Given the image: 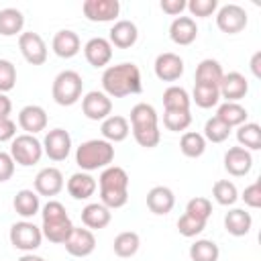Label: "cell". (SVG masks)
I'll return each instance as SVG.
<instances>
[{
	"label": "cell",
	"instance_id": "cell-1",
	"mask_svg": "<svg viewBox=\"0 0 261 261\" xmlns=\"http://www.w3.org/2000/svg\"><path fill=\"white\" fill-rule=\"evenodd\" d=\"M102 88L108 98H124L130 94H139L143 90L141 71L135 63H118L110 65L102 73Z\"/></svg>",
	"mask_w": 261,
	"mask_h": 261
},
{
	"label": "cell",
	"instance_id": "cell-2",
	"mask_svg": "<svg viewBox=\"0 0 261 261\" xmlns=\"http://www.w3.org/2000/svg\"><path fill=\"white\" fill-rule=\"evenodd\" d=\"M100 202L108 210L122 208L128 202V173L118 165H108L98 177Z\"/></svg>",
	"mask_w": 261,
	"mask_h": 261
},
{
	"label": "cell",
	"instance_id": "cell-3",
	"mask_svg": "<svg viewBox=\"0 0 261 261\" xmlns=\"http://www.w3.org/2000/svg\"><path fill=\"white\" fill-rule=\"evenodd\" d=\"M43 224H41V232L47 241L55 243V245H63L65 239L69 237L73 224L67 216V210L61 202L57 200H49L45 206H43Z\"/></svg>",
	"mask_w": 261,
	"mask_h": 261
},
{
	"label": "cell",
	"instance_id": "cell-4",
	"mask_svg": "<svg viewBox=\"0 0 261 261\" xmlns=\"http://www.w3.org/2000/svg\"><path fill=\"white\" fill-rule=\"evenodd\" d=\"M112 159H114V147H112V143H108L104 139L84 141L75 149V163L80 165L82 171L104 169L112 163Z\"/></svg>",
	"mask_w": 261,
	"mask_h": 261
},
{
	"label": "cell",
	"instance_id": "cell-5",
	"mask_svg": "<svg viewBox=\"0 0 261 261\" xmlns=\"http://www.w3.org/2000/svg\"><path fill=\"white\" fill-rule=\"evenodd\" d=\"M82 92H84V80L73 69L59 71L53 80V86H51L53 100L59 106H73L82 98Z\"/></svg>",
	"mask_w": 261,
	"mask_h": 261
},
{
	"label": "cell",
	"instance_id": "cell-6",
	"mask_svg": "<svg viewBox=\"0 0 261 261\" xmlns=\"http://www.w3.org/2000/svg\"><path fill=\"white\" fill-rule=\"evenodd\" d=\"M10 157L22 167H31L43 157V143L35 135H16L10 145Z\"/></svg>",
	"mask_w": 261,
	"mask_h": 261
},
{
	"label": "cell",
	"instance_id": "cell-7",
	"mask_svg": "<svg viewBox=\"0 0 261 261\" xmlns=\"http://www.w3.org/2000/svg\"><path fill=\"white\" fill-rule=\"evenodd\" d=\"M10 243L14 249L22 251V253H33L35 249L41 247V241H43V232L41 228L31 222V220H20V222H14L10 226Z\"/></svg>",
	"mask_w": 261,
	"mask_h": 261
},
{
	"label": "cell",
	"instance_id": "cell-8",
	"mask_svg": "<svg viewBox=\"0 0 261 261\" xmlns=\"http://www.w3.org/2000/svg\"><path fill=\"white\" fill-rule=\"evenodd\" d=\"M247 10L239 4H224L216 12V27L226 35H237L247 27Z\"/></svg>",
	"mask_w": 261,
	"mask_h": 261
},
{
	"label": "cell",
	"instance_id": "cell-9",
	"mask_svg": "<svg viewBox=\"0 0 261 261\" xmlns=\"http://www.w3.org/2000/svg\"><path fill=\"white\" fill-rule=\"evenodd\" d=\"M18 49L31 65H43L47 61V45L39 33L27 31L18 37Z\"/></svg>",
	"mask_w": 261,
	"mask_h": 261
},
{
	"label": "cell",
	"instance_id": "cell-10",
	"mask_svg": "<svg viewBox=\"0 0 261 261\" xmlns=\"http://www.w3.org/2000/svg\"><path fill=\"white\" fill-rule=\"evenodd\" d=\"M71 151V137L65 128H53L43 139V153L51 161H63L67 159Z\"/></svg>",
	"mask_w": 261,
	"mask_h": 261
},
{
	"label": "cell",
	"instance_id": "cell-11",
	"mask_svg": "<svg viewBox=\"0 0 261 261\" xmlns=\"http://www.w3.org/2000/svg\"><path fill=\"white\" fill-rule=\"evenodd\" d=\"M65 251L73 257H88L94 253L96 249V237L90 228H82V226H73L69 237L63 243Z\"/></svg>",
	"mask_w": 261,
	"mask_h": 261
},
{
	"label": "cell",
	"instance_id": "cell-12",
	"mask_svg": "<svg viewBox=\"0 0 261 261\" xmlns=\"http://www.w3.org/2000/svg\"><path fill=\"white\" fill-rule=\"evenodd\" d=\"M82 12L92 22H110L120 12L118 0H86L82 4Z\"/></svg>",
	"mask_w": 261,
	"mask_h": 261
},
{
	"label": "cell",
	"instance_id": "cell-13",
	"mask_svg": "<svg viewBox=\"0 0 261 261\" xmlns=\"http://www.w3.org/2000/svg\"><path fill=\"white\" fill-rule=\"evenodd\" d=\"M82 112L90 120H104L112 112V100L104 92L92 90L82 98Z\"/></svg>",
	"mask_w": 261,
	"mask_h": 261
},
{
	"label": "cell",
	"instance_id": "cell-14",
	"mask_svg": "<svg viewBox=\"0 0 261 261\" xmlns=\"http://www.w3.org/2000/svg\"><path fill=\"white\" fill-rule=\"evenodd\" d=\"M155 75L161 80V82H175L181 77L184 73V59L171 51L167 53H161L157 55L155 59Z\"/></svg>",
	"mask_w": 261,
	"mask_h": 261
},
{
	"label": "cell",
	"instance_id": "cell-15",
	"mask_svg": "<svg viewBox=\"0 0 261 261\" xmlns=\"http://www.w3.org/2000/svg\"><path fill=\"white\" fill-rule=\"evenodd\" d=\"M218 92H220V98H224L226 102H239L241 98L247 96L249 82H247V77L243 73L230 71V73H224L222 75V82L218 86Z\"/></svg>",
	"mask_w": 261,
	"mask_h": 261
},
{
	"label": "cell",
	"instance_id": "cell-16",
	"mask_svg": "<svg viewBox=\"0 0 261 261\" xmlns=\"http://www.w3.org/2000/svg\"><path fill=\"white\" fill-rule=\"evenodd\" d=\"M63 190V173L57 167H43L35 175V192L39 196H57Z\"/></svg>",
	"mask_w": 261,
	"mask_h": 261
},
{
	"label": "cell",
	"instance_id": "cell-17",
	"mask_svg": "<svg viewBox=\"0 0 261 261\" xmlns=\"http://www.w3.org/2000/svg\"><path fill=\"white\" fill-rule=\"evenodd\" d=\"M84 55L92 67H104L112 59V45L104 37H92L84 45Z\"/></svg>",
	"mask_w": 261,
	"mask_h": 261
},
{
	"label": "cell",
	"instance_id": "cell-18",
	"mask_svg": "<svg viewBox=\"0 0 261 261\" xmlns=\"http://www.w3.org/2000/svg\"><path fill=\"white\" fill-rule=\"evenodd\" d=\"M18 124L27 135H37L47 128V112L43 106L29 104L18 112Z\"/></svg>",
	"mask_w": 261,
	"mask_h": 261
},
{
	"label": "cell",
	"instance_id": "cell-19",
	"mask_svg": "<svg viewBox=\"0 0 261 261\" xmlns=\"http://www.w3.org/2000/svg\"><path fill=\"white\" fill-rule=\"evenodd\" d=\"M253 167V155L251 151L243 149V147H230L226 153H224V169L234 175V177H241V175H247Z\"/></svg>",
	"mask_w": 261,
	"mask_h": 261
},
{
	"label": "cell",
	"instance_id": "cell-20",
	"mask_svg": "<svg viewBox=\"0 0 261 261\" xmlns=\"http://www.w3.org/2000/svg\"><path fill=\"white\" fill-rule=\"evenodd\" d=\"M51 47H53V51H55L57 57H61V59H71V57H75V55L80 53L82 41H80L77 33H73V31H69V29H61V31L55 33Z\"/></svg>",
	"mask_w": 261,
	"mask_h": 261
},
{
	"label": "cell",
	"instance_id": "cell-21",
	"mask_svg": "<svg viewBox=\"0 0 261 261\" xmlns=\"http://www.w3.org/2000/svg\"><path fill=\"white\" fill-rule=\"evenodd\" d=\"M173 206H175V196L167 186H155L147 192V208L153 214H157V216L169 214L173 210Z\"/></svg>",
	"mask_w": 261,
	"mask_h": 261
},
{
	"label": "cell",
	"instance_id": "cell-22",
	"mask_svg": "<svg viewBox=\"0 0 261 261\" xmlns=\"http://www.w3.org/2000/svg\"><path fill=\"white\" fill-rule=\"evenodd\" d=\"M198 37V24L192 16H177L169 24V39L175 45H192Z\"/></svg>",
	"mask_w": 261,
	"mask_h": 261
},
{
	"label": "cell",
	"instance_id": "cell-23",
	"mask_svg": "<svg viewBox=\"0 0 261 261\" xmlns=\"http://www.w3.org/2000/svg\"><path fill=\"white\" fill-rule=\"evenodd\" d=\"M139 39V29L133 20H116L110 29V45L118 47V49H128L137 43Z\"/></svg>",
	"mask_w": 261,
	"mask_h": 261
},
{
	"label": "cell",
	"instance_id": "cell-24",
	"mask_svg": "<svg viewBox=\"0 0 261 261\" xmlns=\"http://www.w3.org/2000/svg\"><path fill=\"white\" fill-rule=\"evenodd\" d=\"M110 220H112V212L102 202H92V204L84 206V210H82V222L90 230H100V228L108 226Z\"/></svg>",
	"mask_w": 261,
	"mask_h": 261
},
{
	"label": "cell",
	"instance_id": "cell-25",
	"mask_svg": "<svg viewBox=\"0 0 261 261\" xmlns=\"http://www.w3.org/2000/svg\"><path fill=\"white\" fill-rule=\"evenodd\" d=\"M100 130H102L104 141H108V143H120V141H124V139L128 137L130 124H128V120H126L124 116H120V114H110L108 118L102 120Z\"/></svg>",
	"mask_w": 261,
	"mask_h": 261
},
{
	"label": "cell",
	"instance_id": "cell-26",
	"mask_svg": "<svg viewBox=\"0 0 261 261\" xmlns=\"http://www.w3.org/2000/svg\"><path fill=\"white\" fill-rule=\"evenodd\" d=\"M96 188L98 184L88 171H77L67 179V192L73 200H88L90 196H94Z\"/></svg>",
	"mask_w": 261,
	"mask_h": 261
},
{
	"label": "cell",
	"instance_id": "cell-27",
	"mask_svg": "<svg viewBox=\"0 0 261 261\" xmlns=\"http://www.w3.org/2000/svg\"><path fill=\"white\" fill-rule=\"evenodd\" d=\"M251 226H253V218L243 208H232L224 216V228L232 237H245L251 230Z\"/></svg>",
	"mask_w": 261,
	"mask_h": 261
},
{
	"label": "cell",
	"instance_id": "cell-28",
	"mask_svg": "<svg viewBox=\"0 0 261 261\" xmlns=\"http://www.w3.org/2000/svg\"><path fill=\"white\" fill-rule=\"evenodd\" d=\"M222 75H224L222 65L216 59H202L196 67V84H202V86L218 88L222 82Z\"/></svg>",
	"mask_w": 261,
	"mask_h": 261
},
{
	"label": "cell",
	"instance_id": "cell-29",
	"mask_svg": "<svg viewBox=\"0 0 261 261\" xmlns=\"http://www.w3.org/2000/svg\"><path fill=\"white\" fill-rule=\"evenodd\" d=\"M12 206H14L16 214H20L22 218H33L41 210L39 194L35 190H18L12 200Z\"/></svg>",
	"mask_w": 261,
	"mask_h": 261
},
{
	"label": "cell",
	"instance_id": "cell-30",
	"mask_svg": "<svg viewBox=\"0 0 261 261\" xmlns=\"http://www.w3.org/2000/svg\"><path fill=\"white\" fill-rule=\"evenodd\" d=\"M247 116H249L247 108L241 106L239 102H224V104L218 106V112H216V118H220L230 128L245 124L247 122Z\"/></svg>",
	"mask_w": 261,
	"mask_h": 261
},
{
	"label": "cell",
	"instance_id": "cell-31",
	"mask_svg": "<svg viewBox=\"0 0 261 261\" xmlns=\"http://www.w3.org/2000/svg\"><path fill=\"white\" fill-rule=\"evenodd\" d=\"M157 112L151 104L139 102L130 108V128H147V126H157Z\"/></svg>",
	"mask_w": 261,
	"mask_h": 261
},
{
	"label": "cell",
	"instance_id": "cell-32",
	"mask_svg": "<svg viewBox=\"0 0 261 261\" xmlns=\"http://www.w3.org/2000/svg\"><path fill=\"white\" fill-rule=\"evenodd\" d=\"M139 247H141V239H139V234L133 232V230H124V232L116 234L114 241H112L114 255H118V257H122V259H128V257H133V255H137Z\"/></svg>",
	"mask_w": 261,
	"mask_h": 261
},
{
	"label": "cell",
	"instance_id": "cell-33",
	"mask_svg": "<svg viewBox=\"0 0 261 261\" xmlns=\"http://www.w3.org/2000/svg\"><path fill=\"white\" fill-rule=\"evenodd\" d=\"M24 16L18 8H2L0 10V35L2 37H14L22 31Z\"/></svg>",
	"mask_w": 261,
	"mask_h": 261
},
{
	"label": "cell",
	"instance_id": "cell-34",
	"mask_svg": "<svg viewBox=\"0 0 261 261\" xmlns=\"http://www.w3.org/2000/svg\"><path fill=\"white\" fill-rule=\"evenodd\" d=\"M237 141L239 147L247 151H257L261 149V126L257 122H245L237 130Z\"/></svg>",
	"mask_w": 261,
	"mask_h": 261
},
{
	"label": "cell",
	"instance_id": "cell-35",
	"mask_svg": "<svg viewBox=\"0 0 261 261\" xmlns=\"http://www.w3.org/2000/svg\"><path fill=\"white\" fill-rule=\"evenodd\" d=\"M179 151L190 157V159H196V157H202L204 151H206V139L200 135V133H194V130H188L181 135L179 139Z\"/></svg>",
	"mask_w": 261,
	"mask_h": 261
},
{
	"label": "cell",
	"instance_id": "cell-36",
	"mask_svg": "<svg viewBox=\"0 0 261 261\" xmlns=\"http://www.w3.org/2000/svg\"><path fill=\"white\" fill-rule=\"evenodd\" d=\"M190 94L179 86H169L163 92V106L165 110H190Z\"/></svg>",
	"mask_w": 261,
	"mask_h": 261
},
{
	"label": "cell",
	"instance_id": "cell-37",
	"mask_svg": "<svg viewBox=\"0 0 261 261\" xmlns=\"http://www.w3.org/2000/svg\"><path fill=\"white\" fill-rule=\"evenodd\" d=\"M220 249L214 241L200 239L190 247V259L192 261H218Z\"/></svg>",
	"mask_w": 261,
	"mask_h": 261
},
{
	"label": "cell",
	"instance_id": "cell-38",
	"mask_svg": "<svg viewBox=\"0 0 261 261\" xmlns=\"http://www.w3.org/2000/svg\"><path fill=\"white\" fill-rule=\"evenodd\" d=\"M196 102V106L200 108H212L218 104L220 100V92L218 88L214 86H202V84H194V92H192V98Z\"/></svg>",
	"mask_w": 261,
	"mask_h": 261
},
{
	"label": "cell",
	"instance_id": "cell-39",
	"mask_svg": "<svg viewBox=\"0 0 261 261\" xmlns=\"http://www.w3.org/2000/svg\"><path fill=\"white\" fill-rule=\"evenodd\" d=\"M212 196L220 206H232L239 200V190L232 181L228 179H218L212 186Z\"/></svg>",
	"mask_w": 261,
	"mask_h": 261
},
{
	"label": "cell",
	"instance_id": "cell-40",
	"mask_svg": "<svg viewBox=\"0 0 261 261\" xmlns=\"http://www.w3.org/2000/svg\"><path fill=\"white\" fill-rule=\"evenodd\" d=\"M190 124H192L190 110H165V114H163V126L171 133L186 130Z\"/></svg>",
	"mask_w": 261,
	"mask_h": 261
},
{
	"label": "cell",
	"instance_id": "cell-41",
	"mask_svg": "<svg viewBox=\"0 0 261 261\" xmlns=\"http://www.w3.org/2000/svg\"><path fill=\"white\" fill-rule=\"evenodd\" d=\"M228 135H230V126H226L220 118L212 116V118L206 120V124H204V135H202L206 141H210V143H222V141L228 139Z\"/></svg>",
	"mask_w": 261,
	"mask_h": 261
},
{
	"label": "cell",
	"instance_id": "cell-42",
	"mask_svg": "<svg viewBox=\"0 0 261 261\" xmlns=\"http://www.w3.org/2000/svg\"><path fill=\"white\" fill-rule=\"evenodd\" d=\"M130 130H133L135 141H137L141 147H145V149H153V147H157V145H159V141H161V130H159V126L130 128Z\"/></svg>",
	"mask_w": 261,
	"mask_h": 261
},
{
	"label": "cell",
	"instance_id": "cell-43",
	"mask_svg": "<svg viewBox=\"0 0 261 261\" xmlns=\"http://www.w3.org/2000/svg\"><path fill=\"white\" fill-rule=\"evenodd\" d=\"M186 214L200 218V220H208L212 214V202L204 196H196L186 204Z\"/></svg>",
	"mask_w": 261,
	"mask_h": 261
},
{
	"label": "cell",
	"instance_id": "cell-44",
	"mask_svg": "<svg viewBox=\"0 0 261 261\" xmlns=\"http://www.w3.org/2000/svg\"><path fill=\"white\" fill-rule=\"evenodd\" d=\"M204 228H206V220L194 218V216H190V214H186V212H184V214L179 216V220H177V230H179V234H181V237H188V239L200 234Z\"/></svg>",
	"mask_w": 261,
	"mask_h": 261
},
{
	"label": "cell",
	"instance_id": "cell-45",
	"mask_svg": "<svg viewBox=\"0 0 261 261\" xmlns=\"http://www.w3.org/2000/svg\"><path fill=\"white\" fill-rule=\"evenodd\" d=\"M16 84V67L8 59H0V94H6Z\"/></svg>",
	"mask_w": 261,
	"mask_h": 261
},
{
	"label": "cell",
	"instance_id": "cell-46",
	"mask_svg": "<svg viewBox=\"0 0 261 261\" xmlns=\"http://www.w3.org/2000/svg\"><path fill=\"white\" fill-rule=\"evenodd\" d=\"M186 8L190 10L192 16L206 18V16H210V14L216 12L218 2H216V0H190V2L186 4Z\"/></svg>",
	"mask_w": 261,
	"mask_h": 261
},
{
	"label": "cell",
	"instance_id": "cell-47",
	"mask_svg": "<svg viewBox=\"0 0 261 261\" xmlns=\"http://www.w3.org/2000/svg\"><path fill=\"white\" fill-rule=\"evenodd\" d=\"M241 198L245 200V204L249 208H259L261 206V184L259 181H253L251 186H247L243 190V196Z\"/></svg>",
	"mask_w": 261,
	"mask_h": 261
},
{
	"label": "cell",
	"instance_id": "cell-48",
	"mask_svg": "<svg viewBox=\"0 0 261 261\" xmlns=\"http://www.w3.org/2000/svg\"><path fill=\"white\" fill-rule=\"evenodd\" d=\"M14 165H16V163L12 161L10 153L0 151V184L8 181V179L14 175Z\"/></svg>",
	"mask_w": 261,
	"mask_h": 261
},
{
	"label": "cell",
	"instance_id": "cell-49",
	"mask_svg": "<svg viewBox=\"0 0 261 261\" xmlns=\"http://www.w3.org/2000/svg\"><path fill=\"white\" fill-rule=\"evenodd\" d=\"M16 137V122L8 116V118H0V143L12 141Z\"/></svg>",
	"mask_w": 261,
	"mask_h": 261
},
{
	"label": "cell",
	"instance_id": "cell-50",
	"mask_svg": "<svg viewBox=\"0 0 261 261\" xmlns=\"http://www.w3.org/2000/svg\"><path fill=\"white\" fill-rule=\"evenodd\" d=\"M186 0H161V10L171 14V16H177L186 10Z\"/></svg>",
	"mask_w": 261,
	"mask_h": 261
},
{
	"label": "cell",
	"instance_id": "cell-51",
	"mask_svg": "<svg viewBox=\"0 0 261 261\" xmlns=\"http://www.w3.org/2000/svg\"><path fill=\"white\" fill-rule=\"evenodd\" d=\"M10 110H12V102H10V98H8L6 94H0V118H8Z\"/></svg>",
	"mask_w": 261,
	"mask_h": 261
},
{
	"label": "cell",
	"instance_id": "cell-52",
	"mask_svg": "<svg viewBox=\"0 0 261 261\" xmlns=\"http://www.w3.org/2000/svg\"><path fill=\"white\" fill-rule=\"evenodd\" d=\"M259 61H261V51H257V53H255V55L251 57V69H253V75H255V77H261Z\"/></svg>",
	"mask_w": 261,
	"mask_h": 261
},
{
	"label": "cell",
	"instance_id": "cell-53",
	"mask_svg": "<svg viewBox=\"0 0 261 261\" xmlns=\"http://www.w3.org/2000/svg\"><path fill=\"white\" fill-rule=\"evenodd\" d=\"M18 261H45L43 257H39V255H33V253H24Z\"/></svg>",
	"mask_w": 261,
	"mask_h": 261
}]
</instances>
